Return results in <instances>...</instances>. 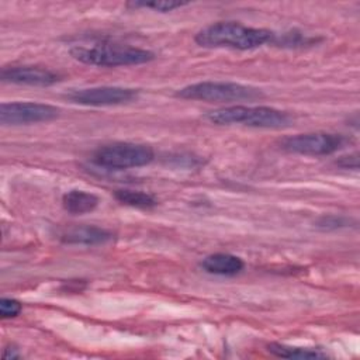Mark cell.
I'll return each mask as SVG.
<instances>
[{
  "label": "cell",
  "instance_id": "4fadbf2b",
  "mask_svg": "<svg viewBox=\"0 0 360 360\" xmlns=\"http://www.w3.org/2000/svg\"><path fill=\"white\" fill-rule=\"evenodd\" d=\"M267 350L270 353H273L274 356L284 357V359H323V357H326V353L316 350V349L287 346V345H280V343H270L267 346Z\"/></svg>",
  "mask_w": 360,
  "mask_h": 360
},
{
  "label": "cell",
  "instance_id": "7a4b0ae2",
  "mask_svg": "<svg viewBox=\"0 0 360 360\" xmlns=\"http://www.w3.org/2000/svg\"><path fill=\"white\" fill-rule=\"evenodd\" d=\"M205 118L217 125H248L255 128H285L291 124V117L285 111L267 105H231L210 111Z\"/></svg>",
  "mask_w": 360,
  "mask_h": 360
},
{
  "label": "cell",
  "instance_id": "9c48e42d",
  "mask_svg": "<svg viewBox=\"0 0 360 360\" xmlns=\"http://www.w3.org/2000/svg\"><path fill=\"white\" fill-rule=\"evenodd\" d=\"M1 80L14 84L51 86L59 80V75L41 66H11L1 70Z\"/></svg>",
  "mask_w": 360,
  "mask_h": 360
},
{
  "label": "cell",
  "instance_id": "8992f818",
  "mask_svg": "<svg viewBox=\"0 0 360 360\" xmlns=\"http://www.w3.org/2000/svg\"><path fill=\"white\" fill-rule=\"evenodd\" d=\"M347 143V138L340 134H330V132H308V134H298L294 136L284 138L280 142L281 149L307 155V156H322L330 155L336 150L342 149Z\"/></svg>",
  "mask_w": 360,
  "mask_h": 360
},
{
  "label": "cell",
  "instance_id": "7c38bea8",
  "mask_svg": "<svg viewBox=\"0 0 360 360\" xmlns=\"http://www.w3.org/2000/svg\"><path fill=\"white\" fill-rule=\"evenodd\" d=\"M63 208L75 215L93 211L98 205V197L84 190H70L62 198Z\"/></svg>",
  "mask_w": 360,
  "mask_h": 360
},
{
  "label": "cell",
  "instance_id": "30bf717a",
  "mask_svg": "<svg viewBox=\"0 0 360 360\" xmlns=\"http://www.w3.org/2000/svg\"><path fill=\"white\" fill-rule=\"evenodd\" d=\"M243 266V260L231 253H214L201 262V267L207 273L217 276H235L242 271Z\"/></svg>",
  "mask_w": 360,
  "mask_h": 360
},
{
  "label": "cell",
  "instance_id": "8fae6325",
  "mask_svg": "<svg viewBox=\"0 0 360 360\" xmlns=\"http://www.w3.org/2000/svg\"><path fill=\"white\" fill-rule=\"evenodd\" d=\"M112 239V233L98 226H77L63 233L62 240L72 245H100Z\"/></svg>",
  "mask_w": 360,
  "mask_h": 360
},
{
  "label": "cell",
  "instance_id": "9a60e30c",
  "mask_svg": "<svg viewBox=\"0 0 360 360\" xmlns=\"http://www.w3.org/2000/svg\"><path fill=\"white\" fill-rule=\"evenodd\" d=\"M186 4L187 3H181V1H135V3H129L128 6L145 7V8H152L155 11L167 13V11L174 10V8H180V7L186 6Z\"/></svg>",
  "mask_w": 360,
  "mask_h": 360
},
{
  "label": "cell",
  "instance_id": "6da1fadb",
  "mask_svg": "<svg viewBox=\"0 0 360 360\" xmlns=\"http://www.w3.org/2000/svg\"><path fill=\"white\" fill-rule=\"evenodd\" d=\"M276 35L266 28L248 27L236 21H218L201 28L194 41L204 48H231L248 51L274 41Z\"/></svg>",
  "mask_w": 360,
  "mask_h": 360
},
{
  "label": "cell",
  "instance_id": "52a82bcc",
  "mask_svg": "<svg viewBox=\"0 0 360 360\" xmlns=\"http://www.w3.org/2000/svg\"><path fill=\"white\" fill-rule=\"evenodd\" d=\"M59 108L51 104L34 101H13L0 105V122L3 125H25L52 121L59 115Z\"/></svg>",
  "mask_w": 360,
  "mask_h": 360
},
{
  "label": "cell",
  "instance_id": "5bb4252c",
  "mask_svg": "<svg viewBox=\"0 0 360 360\" xmlns=\"http://www.w3.org/2000/svg\"><path fill=\"white\" fill-rule=\"evenodd\" d=\"M115 198L129 207L134 208H142V210H149L153 208L158 201L153 198V195L143 193V191H138V190H117L115 191Z\"/></svg>",
  "mask_w": 360,
  "mask_h": 360
},
{
  "label": "cell",
  "instance_id": "277c9868",
  "mask_svg": "<svg viewBox=\"0 0 360 360\" xmlns=\"http://www.w3.org/2000/svg\"><path fill=\"white\" fill-rule=\"evenodd\" d=\"M177 97L186 100H200V101H252L263 97L262 90L235 83V82H217L205 80L188 84L176 93Z\"/></svg>",
  "mask_w": 360,
  "mask_h": 360
},
{
  "label": "cell",
  "instance_id": "2e32d148",
  "mask_svg": "<svg viewBox=\"0 0 360 360\" xmlns=\"http://www.w3.org/2000/svg\"><path fill=\"white\" fill-rule=\"evenodd\" d=\"M22 309V305L13 298H1L0 300V315L3 319L17 316Z\"/></svg>",
  "mask_w": 360,
  "mask_h": 360
},
{
  "label": "cell",
  "instance_id": "ba28073f",
  "mask_svg": "<svg viewBox=\"0 0 360 360\" xmlns=\"http://www.w3.org/2000/svg\"><path fill=\"white\" fill-rule=\"evenodd\" d=\"M66 97L70 101L83 105H118L135 100L138 97V90L118 86H101L73 90L66 94Z\"/></svg>",
  "mask_w": 360,
  "mask_h": 360
},
{
  "label": "cell",
  "instance_id": "5b68a950",
  "mask_svg": "<svg viewBox=\"0 0 360 360\" xmlns=\"http://www.w3.org/2000/svg\"><path fill=\"white\" fill-rule=\"evenodd\" d=\"M153 158L155 153L149 145L134 142H115L104 145L93 155L96 165L112 170L141 167L149 165Z\"/></svg>",
  "mask_w": 360,
  "mask_h": 360
},
{
  "label": "cell",
  "instance_id": "ac0fdd59",
  "mask_svg": "<svg viewBox=\"0 0 360 360\" xmlns=\"http://www.w3.org/2000/svg\"><path fill=\"white\" fill-rule=\"evenodd\" d=\"M3 357L4 359H18V357H21V354L18 353V350L17 349H14V347H6L4 349V353H3Z\"/></svg>",
  "mask_w": 360,
  "mask_h": 360
},
{
  "label": "cell",
  "instance_id": "3957f363",
  "mask_svg": "<svg viewBox=\"0 0 360 360\" xmlns=\"http://www.w3.org/2000/svg\"><path fill=\"white\" fill-rule=\"evenodd\" d=\"M70 55L82 63L108 68L141 65L155 59V53L148 49L117 44H94L91 46L77 45L70 49Z\"/></svg>",
  "mask_w": 360,
  "mask_h": 360
},
{
  "label": "cell",
  "instance_id": "e0dca14e",
  "mask_svg": "<svg viewBox=\"0 0 360 360\" xmlns=\"http://www.w3.org/2000/svg\"><path fill=\"white\" fill-rule=\"evenodd\" d=\"M338 165L342 166V167H353V169H357V166H359L357 153L350 155V156H343V158L338 162Z\"/></svg>",
  "mask_w": 360,
  "mask_h": 360
}]
</instances>
